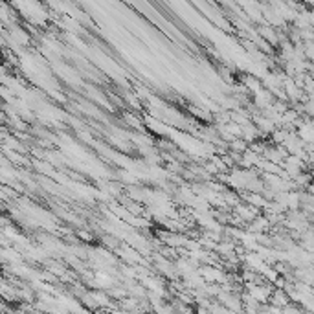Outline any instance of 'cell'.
I'll return each mask as SVG.
<instances>
[]
</instances>
